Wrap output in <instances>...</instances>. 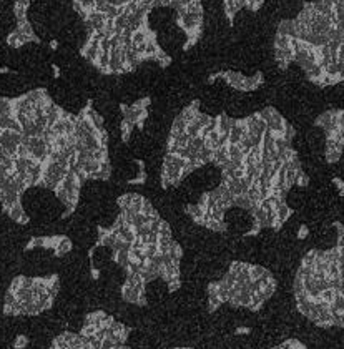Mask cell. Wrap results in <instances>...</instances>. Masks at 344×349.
Here are the masks:
<instances>
[{"label":"cell","mask_w":344,"mask_h":349,"mask_svg":"<svg viewBox=\"0 0 344 349\" xmlns=\"http://www.w3.org/2000/svg\"><path fill=\"white\" fill-rule=\"evenodd\" d=\"M148 182V173L147 170H138L133 178L126 180V185H145Z\"/></svg>","instance_id":"6"},{"label":"cell","mask_w":344,"mask_h":349,"mask_svg":"<svg viewBox=\"0 0 344 349\" xmlns=\"http://www.w3.org/2000/svg\"><path fill=\"white\" fill-rule=\"evenodd\" d=\"M135 130V123L128 122V120H122L120 122V138H122V143H130L131 142V135H133Z\"/></svg>","instance_id":"4"},{"label":"cell","mask_w":344,"mask_h":349,"mask_svg":"<svg viewBox=\"0 0 344 349\" xmlns=\"http://www.w3.org/2000/svg\"><path fill=\"white\" fill-rule=\"evenodd\" d=\"M180 290H182V278H180V280H171V281L166 283V291L170 294L177 293Z\"/></svg>","instance_id":"10"},{"label":"cell","mask_w":344,"mask_h":349,"mask_svg":"<svg viewBox=\"0 0 344 349\" xmlns=\"http://www.w3.org/2000/svg\"><path fill=\"white\" fill-rule=\"evenodd\" d=\"M263 5H264V0H223V12H225L228 23L233 25L236 15L243 9L256 14L258 10H261Z\"/></svg>","instance_id":"1"},{"label":"cell","mask_w":344,"mask_h":349,"mask_svg":"<svg viewBox=\"0 0 344 349\" xmlns=\"http://www.w3.org/2000/svg\"><path fill=\"white\" fill-rule=\"evenodd\" d=\"M74 251V241H72V238L68 236H65L62 241H60V245L57 246L55 250H53V258H63V256H67L68 253Z\"/></svg>","instance_id":"3"},{"label":"cell","mask_w":344,"mask_h":349,"mask_svg":"<svg viewBox=\"0 0 344 349\" xmlns=\"http://www.w3.org/2000/svg\"><path fill=\"white\" fill-rule=\"evenodd\" d=\"M333 183L336 185V188H337V195L339 196H344V180L341 178H333Z\"/></svg>","instance_id":"12"},{"label":"cell","mask_w":344,"mask_h":349,"mask_svg":"<svg viewBox=\"0 0 344 349\" xmlns=\"http://www.w3.org/2000/svg\"><path fill=\"white\" fill-rule=\"evenodd\" d=\"M50 50L52 52H57L58 50V40H52L50 42Z\"/></svg>","instance_id":"13"},{"label":"cell","mask_w":344,"mask_h":349,"mask_svg":"<svg viewBox=\"0 0 344 349\" xmlns=\"http://www.w3.org/2000/svg\"><path fill=\"white\" fill-rule=\"evenodd\" d=\"M248 280L251 285H255V283L261 281L264 278V274L268 273V268L261 266V264H255V263H250L248 264Z\"/></svg>","instance_id":"2"},{"label":"cell","mask_w":344,"mask_h":349,"mask_svg":"<svg viewBox=\"0 0 344 349\" xmlns=\"http://www.w3.org/2000/svg\"><path fill=\"white\" fill-rule=\"evenodd\" d=\"M115 316H110V315H107L104 320L101 321H98V328H100V331H107V329H112L113 328V324H115Z\"/></svg>","instance_id":"8"},{"label":"cell","mask_w":344,"mask_h":349,"mask_svg":"<svg viewBox=\"0 0 344 349\" xmlns=\"http://www.w3.org/2000/svg\"><path fill=\"white\" fill-rule=\"evenodd\" d=\"M30 344V338L27 334H17L14 342H12V347L14 349H27Z\"/></svg>","instance_id":"7"},{"label":"cell","mask_w":344,"mask_h":349,"mask_svg":"<svg viewBox=\"0 0 344 349\" xmlns=\"http://www.w3.org/2000/svg\"><path fill=\"white\" fill-rule=\"evenodd\" d=\"M307 236H309V226H307L306 223H301L296 230V239L303 241V239H306Z\"/></svg>","instance_id":"9"},{"label":"cell","mask_w":344,"mask_h":349,"mask_svg":"<svg viewBox=\"0 0 344 349\" xmlns=\"http://www.w3.org/2000/svg\"><path fill=\"white\" fill-rule=\"evenodd\" d=\"M105 316H107L105 309H93L83 316V323H98V321L104 320Z\"/></svg>","instance_id":"5"},{"label":"cell","mask_w":344,"mask_h":349,"mask_svg":"<svg viewBox=\"0 0 344 349\" xmlns=\"http://www.w3.org/2000/svg\"><path fill=\"white\" fill-rule=\"evenodd\" d=\"M251 333H253V329L250 326H243V324L234 328V336H248Z\"/></svg>","instance_id":"11"}]
</instances>
